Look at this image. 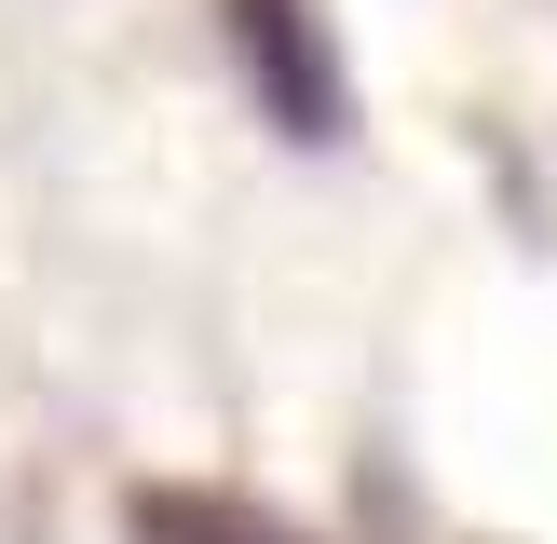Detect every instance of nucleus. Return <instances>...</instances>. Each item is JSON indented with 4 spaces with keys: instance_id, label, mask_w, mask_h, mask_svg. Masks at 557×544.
<instances>
[{
    "instance_id": "1",
    "label": "nucleus",
    "mask_w": 557,
    "mask_h": 544,
    "mask_svg": "<svg viewBox=\"0 0 557 544\" xmlns=\"http://www.w3.org/2000/svg\"><path fill=\"white\" fill-rule=\"evenodd\" d=\"M232 41H245V82H259V109L286 136H341L354 123V96H341V54H326V27L299 14V0H232Z\"/></svg>"
},
{
    "instance_id": "2",
    "label": "nucleus",
    "mask_w": 557,
    "mask_h": 544,
    "mask_svg": "<svg viewBox=\"0 0 557 544\" xmlns=\"http://www.w3.org/2000/svg\"><path fill=\"white\" fill-rule=\"evenodd\" d=\"M136 544H299V531L232 490H136Z\"/></svg>"
}]
</instances>
